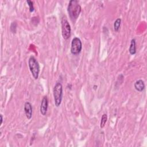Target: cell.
Instances as JSON below:
<instances>
[{"instance_id": "6", "label": "cell", "mask_w": 147, "mask_h": 147, "mask_svg": "<svg viewBox=\"0 0 147 147\" xmlns=\"http://www.w3.org/2000/svg\"><path fill=\"white\" fill-rule=\"evenodd\" d=\"M48 107V100L47 96L43 97L40 105V113L42 115H45Z\"/></svg>"}, {"instance_id": "9", "label": "cell", "mask_w": 147, "mask_h": 147, "mask_svg": "<svg viewBox=\"0 0 147 147\" xmlns=\"http://www.w3.org/2000/svg\"><path fill=\"white\" fill-rule=\"evenodd\" d=\"M129 51L130 54L134 55L136 53V40L134 38L131 39L130 45L129 47Z\"/></svg>"}, {"instance_id": "2", "label": "cell", "mask_w": 147, "mask_h": 147, "mask_svg": "<svg viewBox=\"0 0 147 147\" xmlns=\"http://www.w3.org/2000/svg\"><path fill=\"white\" fill-rule=\"evenodd\" d=\"M53 93L55 105L56 107H59L61 105L63 96V86L60 83H56L53 87Z\"/></svg>"}, {"instance_id": "7", "label": "cell", "mask_w": 147, "mask_h": 147, "mask_svg": "<svg viewBox=\"0 0 147 147\" xmlns=\"http://www.w3.org/2000/svg\"><path fill=\"white\" fill-rule=\"evenodd\" d=\"M24 111L26 118L30 119L32 117V106L29 102H26L24 105Z\"/></svg>"}, {"instance_id": "8", "label": "cell", "mask_w": 147, "mask_h": 147, "mask_svg": "<svg viewBox=\"0 0 147 147\" xmlns=\"http://www.w3.org/2000/svg\"><path fill=\"white\" fill-rule=\"evenodd\" d=\"M134 88L135 89L139 91V92H142L144 88H145V84H144V82L141 79H140V80H137L135 83H134Z\"/></svg>"}, {"instance_id": "3", "label": "cell", "mask_w": 147, "mask_h": 147, "mask_svg": "<svg viewBox=\"0 0 147 147\" xmlns=\"http://www.w3.org/2000/svg\"><path fill=\"white\" fill-rule=\"evenodd\" d=\"M28 65L33 77L37 79L40 72V65L36 59L33 56H30L28 60Z\"/></svg>"}, {"instance_id": "1", "label": "cell", "mask_w": 147, "mask_h": 147, "mask_svg": "<svg viewBox=\"0 0 147 147\" xmlns=\"http://www.w3.org/2000/svg\"><path fill=\"white\" fill-rule=\"evenodd\" d=\"M82 10V7L77 0H71L69 2L67 11L71 20L75 22L78 18Z\"/></svg>"}, {"instance_id": "13", "label": "cell", "mask_w": 147, "mask_h": 147, "mask_svg": "<svg viewBox=\"0 0 147 147\" xmlns=\"http://www.w3.org/2000/svg\"><path fill=\"white\" fill-rule=\"evenodd\" d=\"M16 26H17V24L16 23L14 22H12L11 23V25L10 26V30L12 31L13 30V29H14V30H16Z\"/></svg>"}, {"instance_id": "12", "label": "cell", "mask_w": 147, "mask_h": 147, "mask_svg": "<svg viewBox=\"0 0 147 147\" xmlns=\"http://www.w3.org/2000/svg\"><path fill=\"white\" fill-rule=\"evenodd\" d=\"M26 2L29 6V11L30 12H33L34 10V8L33 6V3L32 1L30 0H27Z\"/></svg>"}, {"instance_id": "10", "label": "cell", "mask_w": 147, "mask_h": 147, "mask_svg": "<svg viewBox=\"0 0 147 147\" xmlns=\"http://www.w3.org/2000/svg\"><path fill=\"white\" fill-rule=\"evenodd\" d=\"M107 120V115L106 114H103L102 116L100 123V128H103L105 127V124Z\"/></svg>"}, {"instance_id": "14", "label": "cell", "mask_w": 147, "mask_h": 147, "mask_svg": "<svg viewBox=\"0 0 147 147\" xmlns=\"http://www.w3.org/2000/svg\"><path fill=\"white\" fill-rule=\"evenodd\" d=\"M0 117H1V124H2V122H3V118H2V114H1Z\"/></svg>"}, {"instance_id": "5", "label": "cell", "mask_w": 147, "mask_h": 147, "mask_svg": "<svg viewBox=\"0 0 147 147\" xmlns=\"http://www.w3.org/2000/svg\"><path fill=\"white\" fill-rule=\"evenodd\" d=\"M82 49V43L78 37H74L71 41V52L74 55H78L80 53Z\"/></svg>"}, {"instance_id": "4", "label": "cell", "mask_w": 147, "mask_h": 147, "mask_svg": "<svg viewBox=\"0 0 147 147\" xmlns=\"http://www.w3.org/2000/svg\"><path fill=\"white\" fill-rule=\"evenodd\" d=\"M61 34L64 40H68L71 36V26L65 17H62L61 20Z\"/></svg>"}, {"instance_id": "11", "label": "cell", "mask_w": 147, "mask_h": 147, "mask_svg": "<svg viewBox=\"0 0 147 147\" xmlns=\"http://www.w3.org/2000/svg\"><path fill=\"white\" fill-rule=\"evenodd\" d=\"M121 18H117L114 23V29L115 32H118L120 26H121Z\"/></svg>"}]
</instances>
